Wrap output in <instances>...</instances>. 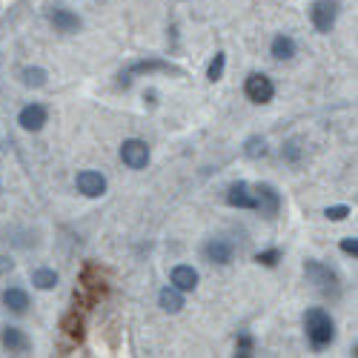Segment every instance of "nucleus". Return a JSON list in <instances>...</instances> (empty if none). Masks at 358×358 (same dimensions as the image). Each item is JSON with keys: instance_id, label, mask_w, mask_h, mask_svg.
<instances>
[{"instance_id": "nucleus-12", "label": "nucleus", "mask_w": 358, "mask_h": 358, "mask_svg": "<svg viewBox=\"0 0 358 358\" xmlns=\"http://www.w3.org/2000/svg\"><path fill=\"white\" fill-rule=\"evenodd\" d=\"M61 330H64V336L69 338V344H80V341H83V336H86V324H83V315L78 313V307L69 310V313L64 315Z\"/></svg>"}, {"instance_id": "nucleus-16", "label": "nucleus", "mask_w": 358, "mask_h": 358, "mask_svg": "<svg viewBox=\"0 0 358 358\" xmlns=\"http://www.w3.org/2000/svg\"><path fill=\"white\" fill-rule=\"evenodd\" d=\"M158 304L164 313H181L184 310V292L175 289V287H164L158 292Z\"/></svg>"}, {"instance_id": "nucleus-25", "label": "nucleus", "mask_w": 358, "mask_h": 358, "mask_svg": "<svg viewBox=\"0 0 358 358\" xmlns=\"http://www.w3.org/2000/svg\"><path fill=\"white\" fill-rule=\"evenodd\" d=\"M324 215H327V221H344V218L350 215V206H344V203H338V206H327Z\"/></svg>"}, {"instance_id": "nucleus-10", "label": "nucleus", "mask_w": 358, "mask_h": 358, "mask_svg": "<svg viewBox=\"0 0 358 358\" xmlns=\"http://www.w3.org/2000/svg\"><path fill=\"white\" fill-rule=\"evenodd\" d=\"M203 255L206 261H213V264H229L232 255H235V244L227 241V238H210L203 247Z\"/></svg>"}, {"instance_id": "nucleus-19", "label": "nucleus", "mask_w": 358, "mask_h": 358, "mask_svg": "<svg viewBox=\"0 0 358 358\" xmlns=\"http://www.w3.org/2000/svg\"><path fill=\"white\" fill-rule=\"evenodd\" d=\"M224 69H227V55H224V52H215V57L210 61V66H206V80L218 83V80L224 78Z\"/></svg>"}, {"instance_id": "nucleus-14", "label": "nucleus", "mask_w": 358, "mask_h": 358, "mask_svg": "<svg viewBox=\"0 0 358 358\" xmlns=\"http://www.w3.org/2000/svg\"><path fill=\"white\" fill-rule=\"evenodd\" d=\"M49 20H52V26L57 29V32H78V29H80V17L75 12H69V9H64V6L52 9Z\"/></svg>"}, {"instance_id": "nucleus-4", "label": "nucleus", "mask_w": 358, "mask_h": 358, "mask_svg": "<svg viewBox=\"0 0 358 358\" xmlns=\"http://www.w3.org/2000/svg\"><path fill=\"white\" fill-rule=\"evenodd\" d=\"M310 20L321 35H327L338 20V3L336 0H315L313 9H310Z\"/></svg>"}, {"instance_id": "nucleus-5", "label": "nucleus", "mask_w": 358, "mask_h": 358, "mask_svg": "<svg viewBox=\"0 0 358 358\" xmlns=\"http://www.w3.org/2000/svg\"><path fill=\"white\" fill-rule=\"evenodd\" d=\"M252 198H255V210H258L261 215H266V218L278 215V210H281V195H278V189H275L273 184H258V187L252 189Z\"/></svg>"}, {"instance_id": "nucleus-11", "label": "nucleus", "mask_w": 358, "mask_h": 358, "mask_svg": "<svg viewBox=\"0 0 358 358\" xmlns=\"http://www.w3.org/2000/svg\"><path fill=\"white\" fill-rule=\"evenodd\" d=\"M227 203L235 206V210H255V198H252V189L250 184L244 181H238L227 189Z\"/></svg>"}, {"instance_id": "nucleus-9", "label": "nucleus", "mask_w": 358, "mask_h": 358, "mask_svg": "<svg viewBox=\"0 0 358 358\" xmlns=\"http://www.w3.org/2000/svg\"><path fill=\"white\" fill-rule=\"evenodd\" d=\"M46 117H49L46 106H41V103H29V106L20 109L17 124H20L26 132H41V129L46 127Z\"/></svg>"}, {"instance_id": "nucleus-8", "label": "nucleus", "mask_w": 358, "mask_h": 358, "mask_svg": "<svg viewBox=\"0 0 358 358\" xmlns=\"http://www.w3.org/2000/svg\"><path fill=\"white\" fill-rule=\"evenodd\" d=\"M75 187H78V192H83L86 198H101V195L106 192V178H103L101 172H95V169H83V172H78V178H75Z\"/></svg>"}, {"instance_id": "nucleus-22", "label": "nucleus", "mask_w": 358, "mask_h": 358, "mask_svg": "<svg viewBox=\"0 0 358 358\" xmlns=\"http://www.w3.org/2000/svg\"><path fill=\"white\" fill-rule=\"evenodd\" d=\"M235 355H241V358H250V355H252V336H250L247 330H244V333H238Z\"/></svg>"}, {"instance_id": "nucleus-1", "label": "nucleus", "mask_w": 358, "mask_h": 358, "mask_svg": "<svg viewBox=\"0 0 358 358\" xmlns=\"http://www.w3.org/2000/svg\"><path fill=\"white\" fill-rule=\"evenodd\" d=\"M304 330H307V338L315 350L330 347L333 338H336V324H333L330 313L321 310V307H310L304 313Z\"/></svg>"}, {"instance_id": "nucleus-20", "label": "nucleus", "mask_w": 358, "mask_h": 358, "mask_svg": "<svg viewBox=\"0 0 358 358\" xmlns=\"http://www.w3.org/2000/svg\"><path fill=\"white\" fill-rule=\"evenodd\" d=\"M32 284L38 289H55L57 287V273L55 270H46V266H43V270H35L32 273Z\"/></svg>"}, {"instance_id": "nucleus-7", "label": "nucleus", "mask_w": 358, "mask_h": 358, "mask_svg": "<svg viewBox=\"0 0 358 358\" xmlns=\"http://www.w3.org/2000/svg\"><path fill=\"white\" fill-rule=\"evenodd\" d=\"M244 92H247V98L252 103H270L273 95H275V86H273V80L266 78V75H250Z\"/></svg>"}, {"instance_id": "nucleus-18", "label": "nucleus", "mask_w": 358, "mask_h": 358, "mask_svg": "<svg viewBox=\"0 0 358 358\" xmlns=\"http://www.w3.org/2000/svg\"><path fill=\"white\" fill-rule=\"evenodd\" d=\"M270 52H273L275 61H292V57H295V41L289 35H275Z\"/></svg>"}, {"instance_id": "nucleus-27", "label": "nucleus", "mask_w": 358, "mask_h": 358, "mask_svg": "<svg viewBox=\"0 0 358 358\" xmlns=\"http://www.w3.org/2000/svg\"><path fill=\"white\" fill-rule=\"evenodd\" d=\"M287 158H289V161H295V158H298V143H295V141H292V143H289V149H287Z\"/></svg>"}, {"instance_id": "nucleus-15", "label": "nucleus", "mask_w": 358, "mask_h": 358, "mask_svg": "<svg viewBox=\"0 0 358 358\" xmlns=\"http://www.w3.org/2000/svg\"><path fill=\"white\" fill-rule=\"evenodd\" d=\"M0 344H3L9 352H26L29 350V338L23 330L17 327H3V333H0Z\"/></svg>"}, {"instance_id": "nucleus-3", "label": "nucleus", "mask_w": 358, "mask_h": 358, "mask_svg": "<svg viewBox=\"0 0 358 358\" xmlns=\"http://www.w3.org/2000/svg\"><path fill=\"white\" fill-rule=\"evenodd\" d=\"M152 72L178 75V78L184 75V69H181V66H175V64H169V61H161V57H149V61H132V64L121 72V83H124V86H129V83H132V78H138V75H152Z\"/></svg>"}, {"instance_id": "nucleus-2", "label": "nucleus", "mask_w": 358, "mask_h": 358, "mask_svg": "<svg viewBox=\"0 0 358 358\" xmlns=\"http://www.w3.org/2000/svg\"><path fill=\"white\" fill-rule=\"evenodd\" d=\"M304 275H307L310 284H315V289L321 295H330V298H338L341 295V281H338L336 270H330L324 261H315V258L307 261L304 264Z\"/></svg>"}, {"instance_id": "nucleus-26", "label": "nucleus", "mask_w": 358, "mask_h": 358, "mask_svg": "<svg viewBox=\"0 0 358 358\" xmlns=\"http://www.w3.org/2000/svg\"><path fill=\"white\" fill-rule=\"evenodd\" d=\"M341 252H347V255H358V241H355V238H344V241H341Z\"/></svg>"}, {"instance_id": "nucleus-24", "label": "nucleus", "mask_w": 358, "mask_h": 358, "mask_svg": "<svg viewBox=\"0 0 358 358\" xmlns=\"http://www.w3.org/2000/svg\"><path fill=\"white\" fill-rule=\"evenodd\" d=\"M255 261L264 264V266H275L281 261V250H264V252L255 255Z\"/></svg>"}, {"instance_id": "nucleus-21", "label": "nucleus", "mask_w": 358, "mask_h": 358, "mask_svg": "<svg viewBox=\"0 0 358 358\" xmlns=\"http://www.w3.org/2000/svg\"><path fill=\"white\" fill-rule=\"evenodd\" d=\"M244 155H247V158H252V161L264 158V155H266V141H264L261 135L247 138V143H244Z\"/></svg>"}, {"instance_id": "nucleus-23", "label": "nucleus", "mask_w": 358, "mask_h": 358, "mask_svg": "<svg viewBox=\"0 0 358 358\" xmlns=\"http://www.w3.org/2000/svg\"><path fill=\"white\" fill-rule=\"evenodd\" d=\"M23 80L29 86H43L46 83V72L43 69H23Z\"/></svg>"}, {"instance_id": "nucleus-17", "label": "nucleus", "mask_w": 358, "mask_h": 358, "mask_svg": "<svg viewBox=\"0 0 358 358\" xmlns=\"http://www.w3.org/2000/svg\"><path fill=\"white\" fill-rule=\"evenodd\" d=\"M3 304L12 310V313H26L29 310V292L26 289H20V287H9L6 292H3Z\"/></svg>"}, {"instance_id": "nucleus-13", "label": "nucleus", "mask_w": 358, "mask_h": 358, "mask_svg": "<svg viewBox=\"0 0 358 358\" xmlns=\"http://www.w3.org/2000/svg\"><path fill=\"white\" fill-rule=\"evenodd\" d=\"M172 287L181 292H192L198 287V270H192L189 264H178L172 270Z\"/></svg>"}, {"instance_id": "nucleus-6", "label": "nucleus", "mask_w": 358, "mask_h": 358, "mask_svg": "<svg viewBox=\"0 0 358 358\" xmlns=\"http://www.w3.org/2000/svg\"><path fill=\"white\" fill-rule=\"evenodd\" d=\"M121 161H124L129 169H143V166L149 164V146H146V141H141V138L124 141V146H121Z\"/></svg>"}]
</instances>
